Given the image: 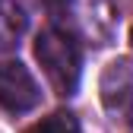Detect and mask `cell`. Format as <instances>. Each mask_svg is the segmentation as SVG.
I'll list each match as a JSON object with an SVG mask.
<instances>
[{
  "label": "cell",
  "mask_w": 133,
  "mask_h": 133,
  "mask_svg": "<svg viewBox=\"0 0 133 133\" xmlns=\"http://www.w3.org/2000/svg\"><path fill=\"white\" fill-rule=\"evenodd\" d=\"M54 29L70 35L76 44H108L117 29V10L111 0H54Z\"/></svg>",
  "instance_id": "1"
},
{
  "label": "cell",
  "mask_w": 133,
  "mask_h": 133,
  "mask_svg": "<svg viewBox=\"0 0 133 133\" xmlns=\"http://www.w3.org/2000/svg\"><path fill=\"white\" fill-rule=\"evenodd\" d=\"M35 60L41 66L44 79L51 82L57 95H73L82 79V54L79 44L63 35L60 29H41L35 38Z\"/></svg>",
  "instance_id": "2"
},
{
  "label": "cell",
  "mask_w": 133,
  "mask_h": 133,
  "mask_svg": "<svg viewBox=\"0 0 133 133\" xmlns=\"http://www.w3.org/2000/svg\"><path fill=\"white\" fill-rule=\"evenodd\" d=\"M41 105V86L19 60L0 63V108L6 114H29Z\"/></svg>",
  "instance_id": "3"
},
{
  "label": "cell",
  "mask_w": 133,
  "mask_h": 133,
  "mask_svg": "<svg viewBox=\"0 0 133 133\" xmlns=\"http://www.w3.org/2000/svg\"><path fill=\"white\" fill-rule=\"evenodd\" d=\"M98 92H102V105L108 114L133 121V60L127 57L111 60L98 79Z\"/></svg>",
  "instance_id": "4"
},
{
  "label": "cell",
  "mask_w": 133,
  "mask_h": 133,
  "mask_svg": "<svg viewBox=\"0 0 133 133\" xmlns=\"http://www.w3.org/2000/svg\"><path fill=\"white\" fill-rule=\"evenodd\" d=\"M25 35V13L16 0H0V54L13 51Z\"/></svg>",
  "instance_id": "5"
},
{
  "label": "cell",
  "mask_w": 133,
  "mask_h": 133,
  "mask_svg": "<svg viewBox=\"0 0 133 133\" xmlns=\"http://www.w3.org/2000/svg\"><path fill=\"white\" fill-rule=\"evenodd\" d=\"M25 133H82V127L70 111H54L48 117H41L38 124H32Z\"/></svg>",
  "instance_id": "6"
},
{
  "label": "cell",
  "mask_w": 133,
  "mask_h": 133,
  "mask_svg": "<svg viewBox=\"0 0 133 133\" xmlns=\"http://www.w3.org/2000/svg\"><path fill=\"white\" fill-rule=\"evenodd\" d=\"M130 44H133V32H130Z\"/></svg>",
  "instance_id": "7"
},
{
  "label": "cell",
  "mask_w": 133,
  "mask_h": 133,
  "mask_svg": "<svg viewBox=\"0 0 133 133\" xmlns=\"http://www.w3.org/2000/svg\"><path fill=\"white\" fill-rule=\"evenodd\" d=\"M130 133H133V124H130Z\"/></svg>",
  "instance_id": "8"
}]
</instances>
